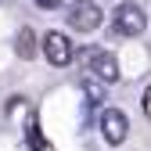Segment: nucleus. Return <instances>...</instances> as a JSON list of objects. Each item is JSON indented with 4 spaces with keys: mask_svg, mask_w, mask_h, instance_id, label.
Wrapping results in <instances>:
<instances>
[{
    "mask_svg": "<svg viewBox=\"0 0 151 151\" xmlns=\"http://www.w3.org/2000/svg\"><path fill=\"white\" fill-rule=\"evenodd\" d=\"M43 54H47V61L50 65H58V68H65L68 61H72V43H68V36L65 32H47L43 36Z\"/></svg>",
    "mask_w": 151,
    "mask_h": 151,
    "instance_id": "nucleus-5",
    "label": "nucleus"
},
{
    "mask_svg": "<svg viewBox=\"0 0 151 151\" xmlns=\"http://www.w3.org/2000/svg\"><path fill=\"white\" fill-rule=\"evenodd\" d=\"M58 4H61V0H36V7H47V11H50V7H58Z\"/></svg>",
    "mask_w": 151,
    "mask_h": 151,
    "instance_id": "nucleus-10",
    "label": "nucleus"
},
{
    "mask_svg": "<svg viewBox=\"0 0 151 151\" xmlns=\"http://www.w3.org/2000/svg\"><path fill=\"white\" fill-rule=\"evenodd\" d=\"M126 133H129V122H126V115L119 108H104L101 111V137L108 140V144H122L126 140Z\"/></svg>",
    "mask_w": 151,
    "mask_h": 151,
    "instance_id": "nucleus-4",
    "label": "nucleus"
},
{
    "mask_svg": "<svg viewBox=\"0 0 151 151\" xmlns=\"http://www.w3.org/2000/svg\"><path fill=\"white\" fill-rule=\"evenodd\" d=\"M79 61L86 65V72L90 76H97V79H104L108 86L111 83H119V61H115V54H108V50H101V47H83L79 50Z\"/></svg>",
    "mask_w": 151,
    "mask_h": 151,
    "instance_id": "nucleus-1",
    "label": "nucleus"
},
{
    "mask_svg": "<svg viewBox=\"0 0 151 151\" xmlns=\"http://www.w3.org/2000/svg\"><path fill=\"white\" fill-rule=\"evenodd\" d=\"M68 25L76 29V32H93L101 25V18H104V11L93 4V0H72L68 4Z\"/></svg>",
    "mask_w": 151,
    "mask_h": 151,
    "instance_id": "nucleus-2",
    "label": "nucleus"
},
{
    "mask_svg": "<svg viewBox=\"0 0 151 151\" xmlns=\"http://www.w3.org/2000/svg\"><path fill=\"white\" fill-rule=\"evenodd\" d=\"M144 29H147L144 7L140 4H119V11H115V32H122V36H140Z\"/></svg>",
    "mask_w": 151,
    "mask_h": 151,
    "instance_id": "nucleus-3",
    "label": "nucleus"
},
{
    "mask_svg": "<svg viewBox=\"0 0 151 151\" xmlns=\"http://www.w3.org/2000/svg\"><path fill=\"white\" fill-rule=\"evenodd\" d=\"M29 144H32L36 151H50V144H43V137H40V126H36V119L29 122Z\"/></svg>",
    "mask_w": 151,
    "mask_h": 151,
    "instance_id": "nucleus-8",
    "label": "nucleus"
},
{
    "mask_svg": "<svg viewBox=\"0 0 151 151\" xmlns=\"http://www.w3.org/2000/svg\"><path fill=\"white\" fill-rule=\"evenodd\" d=\"M104 86H108L104 79H97V76H90V72H86V79H83V93H86L93 104H101V101H104Z\"/></svg>",
    "mask_w": 151,
    "mask_h": 151,
    "instance_id": "nucleus-7",
    "label": "nucleus"
},
{
    "mask_svg": "<svg viewBox=\"0 0 151 151\" xmlns=\"http://www.w3.org/2000/svg\"><path fill=\"white\" fill-rule=\"evenodd\" d=\"M14 50H18V58H22V61L36 58V32H32L29 25L18 29V36H14Z\"/></svg>",
    "mask_w": 151,
    "mask_h": 151,
    "instance_id": "nucleus-6",
    "label": "nucleus"
},
{
    "mask_svg": "<svg viewBox=\"0 0 151 151\" xmlns=\"http://www.w3.org/2000/svg\"><path fill=\"white\" fill-rule=\"evenodd\" d=\"M144 115H147V119H151V86H147V90H144Z\"/></svg>",
    "mask_w": 151,
    "mask_h": 151,
    "instance_id": "nucleus-9",
    "label": "nucleus"
}]
</instances>
